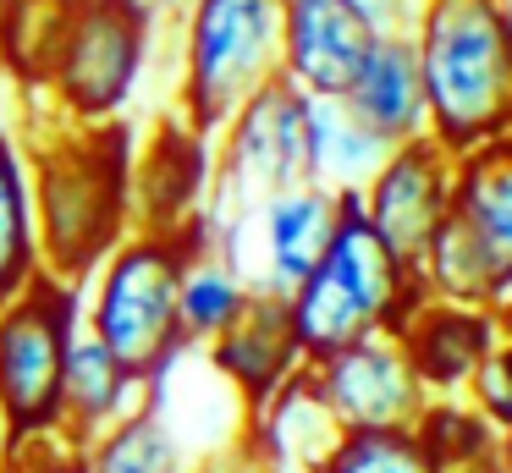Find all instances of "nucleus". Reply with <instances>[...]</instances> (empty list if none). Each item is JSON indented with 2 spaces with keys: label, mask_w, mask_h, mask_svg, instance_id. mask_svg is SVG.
I'll return each mask as SVG.
<instances>
[{
  "label": "nucleus",
  "mask_w": 512,
  "mask_h": 473,
  "mask_svg": "<svg viewBox=\"0 0 512 473\" xmlns=\"http://www.w3.org/2000/svg\"><path fill=\"white\" fill-rule=\"evenodd\" d=\"M281 77V0H188L182 11V121L204 138Z\"/></svg>",
  "instance_id": "nucleus-5"
},
{
  "label": "nucleus",
  "mask_w": 512,
  "mask_h": 473,
  "mask_svg": "<svg viewBox=\"0 0 512 473\" xmlns=\"http://www.w3.org/2000/svg\"><path fill=\"white\" fill-rule=\"evenodd\" d=\"M496 325H501V336H512V297H501V303H496Z\"/></svg>",
  "instance_id": "nucleus-31"
},
{
  "label": "nucleus",
  "mask_w": 512,
  "mask_h": 473,
  "mask_svg": "<svg viewBox=\"0 0 512 473\" xmlns=\"http://www.w3.org/2000/svg\"><path fill=\"white\" fill-rule=\"evenodd\" d=\"M78 451L89 462V473H193L188 451H182V440L155 391Z\"/></svg>",
  "instance_id": "nucleus-20"
},
{
  "label": "nucleus",
  "mask_w": 512,
  "mask_h": 473,
  "mask_svg": "<svg viewBox=\"0 0 512 473\" xmlns=\"http://www.w3.org/2000/svg\"><path fill=\"white\" fill-rule=\"evenodd\" d=\"M386 154L391 143H380L342 99H309V182L358 198Z\"/></svg>",
  "instance_id": "nucleus-19"
},
{
  "label": "nucleus",
  "mask_w": 512,
  "mask_h": 473,
  "mask_svg": "<svg viewBox=\"0 0 512 473\" xmlns=\"http://www.w3.org/2000/svg\"><path fill=\"white\" fill-rule=\"evenodd\" d=\"M0 473H89V462L61 435H34V440H12Z\"/></svg>",
  "instance_id": "nucleus-27"
},
{
  "label": "nucleus",
  "mask_w": 512,
  "mask_h": 473,
  "mask_svg": "<svg viewBox=\"0 0 512 473\" xmlns=\"http://www.w3.org/2000/svg\"><path fill=\"white\" fill-rule=\"evenodd\" d=\"M215 143L188 121H160L144 149H133V231L199 226L210 204Z\"/></svg>",
  "instance_id": "nucleus-13"
},
{
  "label": "nucleus",
  "mask_w": 512,
  "mask_h": 473,
  "mask_svg": "<svg viewBox=\"0 0 512 473\" xmlns=\"http://www.w3.org/2000/svg\"><path fill=\"white\" fill-rule=\"evenodd\" d=\"M347 198L331 193L320 182H292L281 193H270L254 215H243L237 226L210 231V242L226 259H243L248 286H265V292H292L303 275L320 264V253L331 248L336 220H342Z\"/></svg>",
  "instance_id": "nucleus-9"
},
{
  "label": "nucleus",
  "mask_w": 512,
  "mask_h": 473,
  "mask_svg": "<svg viewBox=\"0 0 512 473\" xmlns=\"http://www.w3.org/2000/svg\"><path fill=\"white\" fill-rule=\"evenodd\" d=\"M309 473H441V468L419 446L413 429H386V435H336V446Z\"/></svg>",
  "instance_id": "nucleus-25"
},
{
  "label": "nucleus",
  "mask_w": 512,
  "mask_h": 473,
  "mask_svg": "<svg viewBox=\"0 0 512 473\" xmlns=\"http://www.w3.org/2000/svg\"><path fill=\"white\" fill-rule=\"evenodd\" d=\"M28 198L39 270L83 286L133 231V132L122 121L50 132L28 165Z\"/></svg>",
  "instance_id": "nucleus-1"
},
{
  "label": "nucleus",
  "mask_w": 512,
  "mask_h": 473,
  "mask_svg": "<svg viewBox=\"0 0 512 473\" xmlns=\"http://www.w3.org/2000/svg\"><path fill=\"white\" fill-rule=\"evenodd\" d=\"M468 402H474L479 418H490L496 429L512 424V336H501L496 347H490V358L479 363L474 385H468Z\"/></svg>",
  "instance_id": "nucleus-26"
},
{
  "label": "nucleus",
  "mask_w": 512,
  "mask_h": 473,
  "mask_svg": "<svg viewBox=\"0 0 512 473\" xmlns=\"http://www.w3.org/2000/svg\"><path fill=\"white\" fill-rule=\"evenodd\" d=\"M358 11H364L375 28H391V22H408V11H413V0H353Z\"/></svg>",
  "instance_id": "nucleus-29"
},
{
  "label": "nucleus",
  "mask_w": 512,
  "mask_h": 473,
  "mask_svg": "<svg viewBox=\"0 0 512 473\" xmlns=\"http://www.w3.org/2000/svg\"><path fill=\"white\" fill-rule=\"evenodd\" d=\"M149 11H155V17H182L188 0H149Z\"/></svg>",
  "instance_id": "nucleus-30"
},
{
  "label": "nucleus",
  "mask_w": 512,
  "mask_h": 473,
  "mask_svg": "<svg viewBox=\"0 0 512 473\" xmlns=\"http://www.w3.org/2000/svg\"><path fill=\"white\" fill-rule=\"evenodd\" d=\"M419 297H424L419 275L375 237V226L347 198L331 248L287 292V314H292V330H298L303 358L320 363L364 336H391Z\"/></svg>",
  "instance_id": "nucleus-4"
},
{
  "label": "nucleus",
  "mask_w": 512,
  "mask_h": 473,
  "mask_svg": "<svg viewBox=\"0 0 512 473\" xmlns=\"http://www.w3.org/2000/svg\"><path fill=\"white\" fill-rule=\"evenodd\" d=\"M358 215L375 226V237L397 253L408 270H419L430 237L452 215V154L435 138H408L380 160V171L353 198Z\"/></svg>",
  "instance_id": "nucleus-11"
},
{
  "label": "nucleus",
  "mask_w": 512,
  "mask_h": 473,
  "mask_svg": "<svg viewBox=\"0 0 512 473\" xmlns=\"http://www.w3.org/2000/svg\"><path fill=\"white\" fill-rule=\"evenodd\" d=\"M39 275L34 198H28V160L0 121V303L17 297Z\"/></svg>",
  "instance_id": "nucleus-22"
},
{
  "label": "nucleus",
  "mask_w": 512,
  "mask_h": 473,
  "mask_svg": "<svg viewBox=\"0 0 512 473\" xmlns=\"http://www.w3.org/2000/svg\"><path fill=\"white\" fill-rule=\"evenodd\" d=\"M342 105L375 132L380 143H408V138H430V105H424V72H419V50H413L408 22L375 28L364 61H358L353 83L342 88Z\"/></svg>",
  "instance_id": "nucleus-16"
},
{
  "label": "nucleus",
  "mask_w": 512,
  "mask_h": 473,
  "mask_svg": "<svg viewBox=\"0 0 512 473\" xmlns=\"http://www.w3.org/2000/svg\"><path fill=\"white\" fill-rule=\"evenodd\" d=\"M78 330V286L45 270L0 303V413L12 440L61 429V380Z\"/></svg>",
  "instance_id": "nucleus-7"
},
{
  "label": "nucleus",
  "mask_w": 512,
  "mask_h": 473,
  "mask_svg": "<svg viewBox=\"0 0 512 473\" xmlns=\"http://www.w3.org/2000/svg\"><path fill=\"white\" fill-rule=\"evenodd\" d=\"M155 11L149 0H72V17L56 39L45 94L67 127H105L122 116L149 66Z\"/></svg>",
  "instance_id": "nucleus-6"
},
{
  "label": "nucleus",
  "mask_w": 512,
  "mask_h": 473,
  "mask_svg": "<svg viewBox=\"0 0 512 473\" xmlns=\"http://www.w3.org/2000/svg\"><path fill=\"white\" fill-rule=\"evenodd\" d=\"M144 396L149 391H138V385L127 380L122 363H116L89 330H78L72 358H67V380H61V429L56 435L67 440V446H89V440L105 435L122 413H133Z\"/></svg>",
  "instance_id": "nucleus-18"
},
{
  "label": "nucleus",
  "mask_w": 512,
  "mask_h": 473,
  "mask_svg": "<svg viewBox=\"0 0 512 473\" xmlns=\"http://www.w3.org/2000/svg\"><path fill=\"white\" fill-rule=\"evenodd\" d=\"M501 468H507V473H512V424H507V429H501Z\"/></svg>",
  "instance_id": "nucleus-32"
},
{
  "label": "nucleus",
  "mask_w": 512,
  "mask_h": 473,
  "mask_svg": "<svg viewBox=\"0 0 512 473\" xmlns=\"http://www.w3.org/2000/svg\"><path fill=\"white\" fill-rule=\"evenodd\" d=\"M210 369L232 385V396L243 402V413L265 407L281 385H292L309 358L298 347V330H292V314H287V292H265L254 286L243 303V314L210 341Z\"/></svg>",
  "instance_id": "nucleus-12"
},
{
  "label": "nucleus",
  "mask_w": 512,
  "mask_h": 473,
  "mask_svg": "<svg viewBox=\"0 0 512 473\" xmlns=\"http://www.w3.org/2000/svg\"><path fill=\"white\" fill-rule=\"evenodd\" d=\"M215 176L204 226L221 231L254 215L270 193L292 182H309V94L292 83H265L237 116L215 132Z\"/></svg>",
  "instance_id": "nucleus-8"
},
{
  "label": "nucleus",
  "mask_w": 512,
  "mask_h": 473,
  "mask_svg": "<svg viewBox=\"0 0 512 473\" xmlns=\"http://www.w3.org/2000/svg\"><path fill=\"white\" fill-rule=\"evenodd\" d=\"M193 473H270L265 462L254 457V451H248V440L237 451H221V457H210V462H199V468Z\"/></svg>",
  "instance_id": "nucleus-28"
},
{
  "label": "nucleus",
  "mask_w": 512,
  "mask_h": 473,
  "mask_svg": "<svg viewBox=\"0 0 512 473\" xmlns=\"http://www.w3.org/2000/svg\"><path fill=\"white\" fill-rule=\"evenodd\" d=\"M375 22L353 0H281V83L309 99H342Z\"/></svg>",
  "instance_id": "nucleus-14"
},
{
  "label": "nucleus",
  "mask_w": 512,
  "mask_h": 473,
  "mask_svg": "<svg viewBox=\"0 0 512 473\" xmlns=\"http://www.w3.org/2000/svg\"><path fill=\"white\" fill-rule=\"evenodd\" d=\"M309 380L320 391L325 413L342 435H386L413 429L424 413V385L408 369V352L397 336H364L331 358L309 363Z\"/></svg>",
  "instance_id": "nucleus-10"
},
{
  "label": "nucleus",
  "mask_w": 512,
  "mask_h": 473,
  "mask_svg": "<svg viewBox=\"0 0 512 473\" xmlns=\"http://www.w3.org/2000/svg\"><path fill=\"white\" fill-rule=\"evenodd\" d=\"M204 237H210L204 220L182 231H127L89 275V303L78 308V319L122 363L138 391L166 385V374L188 352L177 292H182V270H188L193 248Z\"/></svg>",
  "instance_id": "nucleus-3"
},
{
  "label": "nucleus",
  "mask_w": 512,
  "mask_h": 473,
  "mask_svg": "<svg viewBox=\"0 0 512 473\" xmlns=\"http://www.w3.org/2000/svg\"><path fill=\"white\" fill-rule=\"evenodd\" d=\"M452 220L490 259L501 297H512V138L452 154Z\"/></svg>",
  "instance_id": "nucleus-17"
},
{
  "label": "nucleus",
  "mask_w": 512,
  "mask_h": 473,
  "mask_svg": "<svg viewBox=\"0 0 512 473\" xmlns=\"http://www.w3.org/2000/svg\"><path fill=\"white\" fill-rule=\"evenodd\" d=\"M413 435H419V446L435 457L441 473H474L501 457V429L490 418H479L468 396H430Z\"/></svg>",
  "instance_id": "nucleus-23"
},
{
  "label": "nucleus",
  "mask_w": 512,
  "mask_h": 473,
  "mask_svg": "<svg viewBox=\"0 0 512 473\" xmlns=\"http://www.w3.org/2000/svg\"><path fill=\"white\" fill-rule=\"evenodd\" d=\"M67 17L72 0H0V72L23 88H45Z\"/></svg>",
  "instance_id": "nucleus-24"
},
{
  "label": "nucleus",
  "mask_w": 512,
  "mask_h": 473,
  "mask_svg": "<svg viewBox=\"0 0 512 473\" xmlns=\"http://www.w3.org/2000/svg\"><path fill=\"white\" fill-rule=\"evenodd\" d=\"M391 336L408 352V369L419 374L424 396H463L474 385L479 363L501 341L496 308L452 303V297H419Z\"/></svg>",
  "instance_id": "nucleus-15"
},
{
  "label": "nucleus",
  "mask_w": 512,
  "mask_h": 473,
  "mask_svg": "<svg viewBox=\"0 0 512 473\" xmlns=\"http://www.w3.org/2000/svg\"><path fill=\"white\" fill-rule=\"evenodd\" d=\"M6 451H12V429H6V413H0V462H6Z\"/></svg>",
  "instance_id": "nucleus-33"
},
{
  "label": "nucleus",
  "mask_w": 512,
  "mask_h": 473,
  "mask_svg": "<svg viewBox=\"0 0 512 473\" xmlns=\"http://www.w3.org/2000/svg\"><path fill=\"white\" fill-rule=\"evenodd\" d=\"M248 275L215 248L210 237L193 248L188 270H182V292H177V319H182V341L188 347H210L248 303Z\"/></svg>",
  "instance_id": "nucleus-21"
},
{
  "label": "nucleus",
  "mask_w": 512,
  "mask_h": 473,
  "mask_svg": "<svg viewBox=\"0 0 512 473\" xmlns=\"http://www.w3.org/2000/svg\"><path fill=\"white\" fill-rule=\"evenodd\" d=\"M430 138L446 154L512 138V0H413Z\"/></svg>",
  "instance_id": "nucleus-2"
}]
</instances>
